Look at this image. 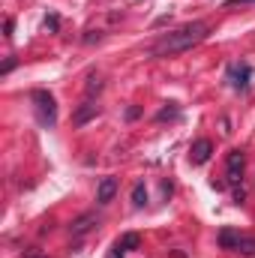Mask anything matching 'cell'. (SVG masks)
Instances as JSON below:
<instances>
[{
	"label": "cell",
	"mask_w": 255,
	"mask_h": 258,
	"mask_svg": "<svg viewBox=\"0 0 255 258\" xmlns=\"http://www.w3.org/2000/svg\"><path fill=\"white\" fill-rule=\"evenodd\" d=\"M207 33H210V24H207V21H189V24L171 30V33H162V36L147 48V54H150V57H174V54H180V51H189L192 45L204 42Z\"/></svg>",
	"instance_id": "6da1fadb"
},
{
	"label": "cell",
	"mask_w": 255,
	"mask_h": 258,
	"mask_svg": "<svg viewBox=\"0 0 255 258\" xmlns=\"http://www.w3.org/2000/svg\"><path fill=\"white\" fill-rule=\"evenodd\" d=\"M30 102H33V111H36L39 126H45V129L57 126V99H54L51 90H45V87L30 90Z\"/></svg>",
	"instance_id": "7a4b0ae2"
},
{
	"label": "cell",
	"mask_w": 255,
	"mask_h": 258,
	"mask_svg": "<svg viewBox=\"0 0 255 258\" xmlns=\"http://www.w3.org/2000/svg\"><path fill=\"white\" fill-rule=\"evenodd\" d=\"M216 243H219V249H228V252L255 255V234H243V231H234V228H222L216 234Z\"/></svg>",
	"instance_id": "3957f363"
},
{
	"label": "cell",
	"mask_w": 255,
	"mask_h": 258,
	"mask_svg": "<svg viewBox=\"0 0 255 258\" xmlns=\"http://www.w3.org/2000/svg\"><path fill=\"white\" fill-rule=\"evenodd\" d=\"M225 78H228V84H231L237 93H246L249 84H252V63H249V60L231 63L228 69H225Z\"/></svg>",
	"instance_id": "277c9868"
},
{
	"label": "cell",
	"mask_w": 255,
	"mask_h": 258,
	"mask_svg": "<svg viewBox=\"0 0 255 258\" xmlns=\"http://www.w3.org/2000/svg\"><path fill=\"white\" fill-rule=\"evenodd\" d=\"M243 168H246V153L243 150H228V156H225V180L231 183V186H237L240 180H243Z\"/></svg>",
	"instance_id": "5b68a950"
},
{
	"label": "cell",
	"mask_w": 255,
	"mask_h": 258,
	"mask_svg": "<svg viewBox=\"0 0 255 258\" xmlns=\"http://www.w3.org/2000/svg\"><path fill=\"white\" fill-rule=\"evenodd\" d=\"M96 117H99V105L87 99V102H81V105L72 111V126L81 129V126H87L90 120H96Z\"/></svg>",
	"instance_id": "8992f818"
},
{
	"label": "cell",
	"mask_w": 255,
	"mask_h": 258,
	"mask_svg": "<svg viewBox=\"0 0 255 258\" xmlns=\"http://www.w3.org/2000/svg\"><path fill=\"white\" fill-rule=\"evenodd\" d=\"M210 156H213V141H210V138L192 141V147H189V162L192 165H204Z\"/></svg>",
	"instance_id": "52a82bcc"
},
{
	"label": "cell",
	"mask_w": 255,
	"mask_h": 258,
	"mask_svg": "<svg viewBox=\"0 0 255 258\" xmlns=\"http://www.w3.org/2000/svg\"><path fill=\"white\" fill-rule=\"evenodd\" d=\"M114 195H117V177L114 174H105L102 180H99V186H96V204H111L114 201Z\"/></svg>",
	"instance_id": "ba28073f"
},
{
	"label": "cell",
	"mask_w": 255,
	"mask_h": 258,
	"mask_svg": "<svg viewBox=\"0 0 255 258\" xmlns=\"http://www.w3.org/2000/svg\"><path fill=\"white\" fill-rule=\"evenodd\" d=\"M96 222H99V216H96L93 210H87V213H81V216H78V219H75L69 228H72V234H75V237H84V234H87V231H90Z\"/></svg>",
	"instance_id": "9c48e42d"
},
{
	"label": "cell",
	"mask_w": 255,
	"mask_h": 258,
	"mask_svg": "<svg viewBox=\"0 0 255 258\" xmlns=\"http://www.w3.org/2000/svg\"><path fill=\"white\" fill-rule=\"evenodd\" d=\"M141 246V237L135 234V231H126V234H120L117 240H114V249L120 252V255H129V252H135Z\"/></svg>",
	"instance_id": "30bf717a"
},
{
	"label": "cell",
	"mask_w": 255,
	"mask_h": 258,
	"mask_svg": "<svg viewBox=\"0 0 255 258\" xmlns=\"http://www.w3.org/2000/svg\"><path fill=\"white\" fill-rule=\"evenodd\" d=\"M147 204V186H144V180H138L135 186H132V207H144Z\"/></svg>",
	"instance_id": "8fae6325"
},
{
	"label": "cell",
	"mask_w": 255,
	"mask_h": 258,
	"mask_svg": "<svg viewBox=\"0 0 255 258\" xmlns=\"http://www.w3.org/2000/svg\"><path fill=\"white\" fill-rule=\"evenodd\" d=\"M180 117V108H177V102H165V108L156 114V120H177Z\"/></svg>",
	"instance_id": "7c38bea8"
},
{
	"label": "cell",
	"mask_w": 255,
	"mask_h": 258,
	"mask_svg": "<svg viewBox=\"0 0 255 258\" xmlns=\"http://www.w3.org/2000/svg\"><path fill=\"white\" fill-rule=\"evenodd\" d=\"M42 27H45L48 33H57V30H60V15H57V12H48L45 21H42Z\"/></svg>",
	"instance_id": "4fadbf2b"
},
{
	"label": "cell",
	"mask_w": 255,
	"mask_h": 258,
	"mask_svg": "<svg viewBox=\"0 0 255 258\" xmlns=\"http://www.w3.org/2000/svg\"><path fill=\"white\" fill-rule=\"evenodd\" d=\"M102 90V78L99 75H90L87 78V93H99Z\"/></svg>",
	"instance_id": "5bb4252c"
},
{
	"label": "cell",
	"mask_w": 255,
	"mask_h": 258,
	"mask_svg": "<svg viewBox=\"0 0 255 258\" xmlns=\"http://www.w3.org/2000/svg\"><path fill=\"white\" fill-rule=\"evenodd\" d=\"M246 201V189L243 186H234V204H243Z\"/></svg>",
	"instance_id": "9a60e30c"
},
{
	"label": "cell",
	"mask_w": 255,
	"mask_h": 258,
	"mask_svg": "<svg viewBox=\"0 0 255 258\" xmlns=\"http://www.w3.org/2000/svg\"><path fill=\"white\" fill-rule=\"evenodd\" d=\"M138 117H141V108L129 105V108H126V120H138Z\"/></svg>",
	"instance_id": "2e32d148"
},
{
	"label": "cell",
	"mask_w": 255,
	"mask_h": 258,
	"mask_svg": "<svg viewBox=\"0 0 255 258\" xmlns=\"http://www.w3.org/2000/svg\"><path fill=\"white\" fill-rule=\"evenodd\" d=\"M15 66H18V60H15V57H9V60L3 63V69H0V72H3V75H9V72H12Z\"/></svg>",
	"instance_id": "e0dca14e"
},
{
	"label": "cell",
	"mask_w": 255,
	"mask_h": 258,
	"mask_svg": "<svg viewBox=\"0 0 255 258\" xmlns=\"http://www.w3.org/2000/svg\"><path fill=\"white\" fill-rule=\"evenodd\" d=\"M3 30H6V39H12V30H15V21H12V18H6V24H3Z\"/></svg>",
	"instance_id": "ac0fdd59"
},
{
	"label": "cell",
	"mask_w": 255,
	"mask_h": 258,
	"mask_svg": "<svg viewBox=\"0 0 255 258\" xmlns=\"http://www.w3.org/2000/svg\"><path fill=\"white\" fill-rule=\"evenodd\" d=\"M24 258H45V255H42V252H36V249H27V252H24Z\"/></svg>",
	"instance_id": "d6986e66"
},
{
	"label": "cell",
	"mask_w": 255,
	"mask_h": 258,
	"mask_svg": "<svg viewBox=\"0 0 255 258\" xmlns=\"http://www.w3.org/2000/svg\"><path fill=\"white\" fill-rule=\"evenodd\" d=\"M240 3H255V0H225V6H240Z\"/></svg>",
	"instance_id": "ffe728a7"
},
{
	"label": "cell",
	"mask_w": 255,
	"mask_h": 258,
	"mask_svg": "<svg viewBox=\"0 0 255 258\" xmlns=\"http://www.w3.org/2000/svg\"><path fill=\"white\" fill-rule=\"evenodd\" d=\"M108 258H126V255H120V252H117V249L111 246V252H108Z\"/></svg>",
	"instance_id": "44dd1931"
}]
</instances>
